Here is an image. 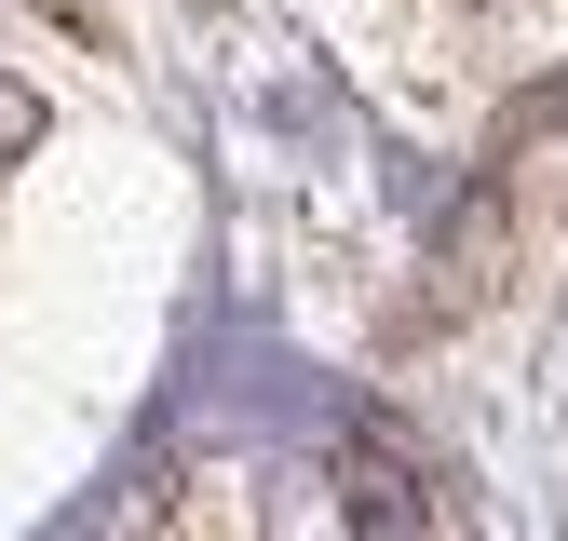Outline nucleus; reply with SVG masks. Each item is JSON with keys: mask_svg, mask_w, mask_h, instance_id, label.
I'll list each match as a JSON object with an SVG mask.
<instances>
[{"mask_svg": "<svg viewBox=\"0 0 568 541\" xmlns=\"http://www.w3.org/2000/svg\"><path fill=\"white\" fill-rule=\"evenodd\" d=\"M338 514H352V541H419V488H406V460L352 447V460H338Z\"/></svg>", "mask_w": 568, "mask_h": 541, "instance_id": "f257e3e1", "label": "nucleus"}, {"mask_svg": "<svg viewBox=\"0 0 568 541\" xmlns=\"http://www.w3.org/2000/svg\"><path fill=\"white\" fill-rule=\"evenodd\" d=\"M28 135H41V95H28V82H0V163H14Z\"/></svg>", "mask_w": 568, "mask_h": 541, "instance_id": "f03ea898", "label": "nucleus"}]
</instances>
